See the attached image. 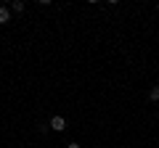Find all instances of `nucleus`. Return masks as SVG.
<instances>
[{
    "label": "nucleus",
    "instance_id": "1",
    "mask_svg": "<svg viewBox=\"0 0 159 148\" xmlns=\"http://www.w3.org/2000/svg\"><path fill=\"white\" fill-rule=\"evenodd\" d=\"M48 127H51V130H56V132H64L66 130V119H64V116H51V122H48Z\"/></svg>",
    "mask_w": 159,
    "mask_h": 148
},
{
    "label": "nucleus",
    "instance_id": "6",
    "mask_svg": "<svg viewBox=\"0 0 159 148\" xmlns=\"http://www.w3.org/2000/svg\"><path fill=\"white\" fill-rule=\"evenodd\" d=\"M157 8H159V3H157Z\"/></svg>",
    "mask_w": 159,
    "mask_h": 148
},
{
    "label": "nucleus",
    "instance_id": "4",
    "mask_svg": "<svg viewBox=\"0 0 159 148\" xmlns=\"http://www.w3.org/2000/svg\"><path fill=\"white\" fill-rule=\"evenodd\" d=\"M148 98H151V101H159V85H154L151 90H148Z\"/></svg>",
    "mask_w": 159,
    "mask_h": 148
},
{
    "label": "nucleus",
    "instance_id": "3",
    "mask_svg": "<svg viewBox=\"0 0 159 148\" xmlns=\"http://www.w3.org/2000/svg\"><path fill=\"white\" fill-rule=\"evenodd\" d=\"M8 8H11V13H21V11H24V3H21V0H13Z\"/></svg>",
    "mask_w": 159,
    "mask_h": 148
},
{
    "label": "nucleus",
    "instance_id": "5",
    "mask_svg": "<svg viewBox=\"0 0 159 148\" xmlns=\"http://www.w3.org/2000/svg\"><path fill=\"white\" fill-rule=\"evenodd\" d=\"M66 148H80V143H69V146Z\"/></svg>",
    "mask_w": 159,
    "mask_h": 148
},
{
    "label": "nucleus",
    "instance_id": "7",
    "mask_svg": "<svg viewBox=\"0 0 159 148\" xmlns=\"http://www.w3.org/2000/svg\"><path fill=\"white\" fill-rule=\"evenodd\" d=\"M157 116H159V114H157Z\"/></svg>",
    "mask_w": 159,
    "mask_h": 148
},
{
    "label": "nucleus",
    "instance_id": "2",
    "mask_svg": "<svg viewBox=\"0 0 159 148\" xmlns=\"http://www.w3.org/2000/svg\"><path fill=\"white\" fill-rule=\"evenodd\" d=\"M8 21H11V8L0 6V24H8Z\"/></svg>",
    "mask_w": 159,
    "mask_h": 148
}]
</instances>
